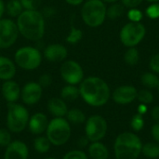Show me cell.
<instances>
[{"label": "cell", "instance_id": "cell-47", "mask_svg": "<svg viewBox=\"0 0 159 159\" xmlns=\"http://www.w3.org/2000/svg\"><path fill=\"white\" fill-rule=\"evenodd\" d=\"M145 1H147V2H149V3H159V0H145Z\"/></svg>", "mask_w": 159, "mask_h": 159}, {"label": "cell", "instance_id": "cell-31", "mask_svg": "<svg viewBox=\"0 0 159 159\" xmlns=\"http://www.w3.org/2000/svg\"><path fill=\"white\" fill-rule=\"evenodd\" d=\"M83 37V32L75 27H72L69 34L66 37V42L69 44H76L78 43Z\"/></svg>", "mask_w": 159, "mask_h": 159}, {"label": "cell", "instance_id": "cell-49", "mask_svg": "<svg viewBox=\"0 0 159 159\" xmlns=\"http://www.w3.org/2000/svg\"><path fill=\"white\" fill-rule=\"evenodd\" d=\"M157 90H158V93H159V84H158V87H157Z\"/></svg>", "mask_w": 159, "mask_h": 159}, {"label": "cell", "instance_id": "cell-18", "mask_svg": "<svg viewBox=\"0 0 159 159\" xmlns=\"http://www.w3.org/2000/svg\"><path fill=\"white\" fill-rule=\"evenodd\" d=\"M16 63L7 57L0 56V80H11L16 75Z\"/></svg>", "mask_w": 159, "mask_h": 159}, {"label": "cell", "instance_id": "cell-39", "mask_svg": "<svg viewBox=\"0 0 159 159\" xmlns=\"http://www.w3.org/2000/svg\"><path fill=\"white\" fill-rule=\"evenodd\" d=\"M143 0H121L122 5L125 7L128 8H134V7H138Z\"/></svg>", "mask_w": 159, "mask_h": 159}, {"label": "cell", "instance_id": "cell-19", "mask_svg": "<svg viewBox=\"0 0 159 159\" xmlns=\"http://www.w3.org/2000/svg\"><path fill=\"white\" fill-rule=\"evenodd\" d=\"M48 110L49 114L52 115L54 117H65L68 112V107L66 102L63 101L61 98L54 97L48 101Z\"/></svg>", "mask_w": 159, "mask_h": 159}, {"label": "cell", "instance_id": "cell-8", "mask_svg": "<svg viewBox=\"0 0 159 159\" xmlns=\"http://www.w3.org/2000/svg\"><path fill=\"white\" fill-rule=\"evenodd\" d=\"M146 28L142 22L129 21L126 23L119 32V39L127 48L137 47L145 37Z\"/></svg>", "mask_w": 159, "mask_h": 159}, {"label": "cell", "instance_id": "cell-45", "mask_svg": "<svg viewBox=\"0 0 159 159\" xmlns=\"http://www.w3.org/2000/svg\"><path fill=\"white\" fill-rule=\"evenodd\" d=\"M6 12V4L3 0H0V19H2L4 13Z\"/></svg>", "mask_w": 159, "mask_h": 159}, {"label": "cell", "instance_id": "cell-2", "mask_svg": "<svg viewBox=\"0 0 159 159\" xmlns=\"http://www.w3.org/2000/svg\"><path fill=\"white\" fill-rule=\"evenodd\" d=\"M16 23L19 33L30 41H38L45 34V18L38 10H23Z\"/></svg>", "mask_w": 159, "mask_h": 159}, {"label": "cell", "instance_id": "cell-48", "mask_svg": "<svg viewBox=\"0 0 159 159\" xmlns=\"http://www.w3.org/2000/svg\"><path fill=\"white\" fill-rule=\"evenodd\" d=\"M44 159H57V158H55V157H46V158H44Z\"/></svg>", "mask_w": 159, "mask_h": 159}, {"label": "cell", "instance_id": "cell-37", "mask_svg": "<svg viewBox=\"0 0 159 159\" xmlns=\"http://www.w3.org/2000/svg\"><path fill=\"white\" fill-rule=\"evenodd\" d=\"M149 68H150L151 72H153L157 75L159 74V52L153 55L152 58L150 59Z\"/></svg>", "mask_w": 159, "mask_h": 159}, {"label": "cell", "instance_id": "cell-17", "mask_svg": "<svg viewBox=\"0 0 159 159\" xmlns=\"http://www.w3.org/2000/svg\"><path fill=\"white\" fill-rule=\"evenodd\" d=\"M20 91L21 89L19 84L12 79L4 81L1 88L2 96L7 103L17 102V101L20 98Z\"/></svg>", "mask_w": 159, "mask_h": 159}, {"label": "cell", "instance_id": "cell-36", "mask_svg": "<svg viewBox=\"0 0 159 159\" xmlns=\"http://www.w3.org/2000/svg\"><path fill=\"white\" fill-rule=\"evenodd\" d=\"M24 10H38L41 0H20Z\"/></svg>", "mask_w": 159, "mask_h": 159}, {"label": "cell", "instance_id": "cell-13", "mask_svg": "<svg viewBox=\"0 0 159 159\" xmlns=\"http://www.w3.org/2000/svg\"><path fill=\"white\" fill-rule=\"evenodd\" d=\"M137 94L138 90L134 86L123 85L116 88L111 94V97L116 103L120 105H127L137 100Z\"/></svg>", "mask_w": 159, "mask_h": 159}, {"label": "cell", "instance_id": "cell-28", "mask_svg": "<svg viewBox=\"0 0 159 159\" xmlns=\"http://www.w3.org/2000/svg\"><path fill=\"white\" fill-rule=\"evenodd\" d=\"M139 60H140V52L136 48V47L129 48L124 54V61L128 65L130 66L136 65L139 62Z\"/></svg>", "mask_w": 159, "mask_h": 159}, {"label": "cell", "instance_id": "cell-26", "mask_svg": "<svg viewBox=\"0 0 159 159\" xmlns=\"http://www.w3.org/2000/svg\"><path fill=\"white\" fill-rule=\"evenodd\" d=\"M23 10L20 0H8L6 4V12L11 18H18Z\"/></svg>", "mask_w": 159, "mask_h": 159}, {"label": "cell", "instance_id": "cell-40", "mask_svg": "<svg viewBox=\"0 0 159 159\" xmlns=\"http://www.w3.org/2000/svg\"><path fill=\"white\" fill-rule=\"evenodd\" d=\"M151 136L154 142L159 143V122H156L151 128Z\"/></svg>", "mask_w": 159, "mask_h": 159}, {"label": "cell", "instance_id": "cell-23", "mask_svg": "<svg viewBox=\"0 0 159 159\" xmlns=\"http://www.w3.org/2000/svg\"><path fill=\"white\" fill-rule=\"evenodd\" d=\"M34 149L36 153L38 154H46L49 151L50 147H51V143L49 142V140L48 139L47 136H43V135H38L36 136V138L34 140Z\"/></svg>", "mask_w": 159, "mask_h": 159}, {"label": "cell", "instance_id": "cell-38", "mask_svg": "<svg viewBox=\"0 0 159 159\" xmlns=\"http://www.w3.org/2000/svg\"><path fill=\"white\" fill-rule=\"evenodd\" d=\"M52 81H53L52 76L49 74H43L38 79V84L43 89H46V88H48L52 84Z\"/></svg>", "mask_w": 159, "mask_h": 159}, {"label": "cell", "instance_id": "cell-11", "mask_svg": "<svg viewBox=\"0 0 159 159\" xmlns=\"http://www.w3.org/2000/svg\"><path fill=\"white\" fill-rule=\"evenodd\" d=\"M19 30L17 23L10 19H0V48L12 47L18 39Z\"/></svg>", "mask_w": 159, "mask_h": 159}, {"label": "cell", "instance_id": "cell-41", "mask_svg": "<svg viewBox=\"0 0 159 159\" xmlns=\"http://www.w3.org/2000/svg\"><path fill=\"white\" fill-rule=\"evenodd\" d=\"M150 116L151 119L155 122H159V105L154 106L150 111Z\"/></svg>", "mask_w": 159, "mask_h": 159}, {"label": "cell", "instance_id": "cell-1", "mask_svg": "<svg viewBox=\"0 0 159 159\" xmlns=\"http://www.w3.org/2000/svg\"><path fill=\"white\" fill-rule=\"evenodd\" d=\"M80 97L92 107L105 105L111 98V90L108 84L101 77L89 76L79 84Z\"/></svg>", "mask_w": 159, "mask_h": 159}, {"label": "cell", "instance_id": "cell-20", "mask_svg": "<svg viewBox=\"0 0 159 159\" xmlns=\"http://www.w3.org/2000/svg\"><path fill=\"white\" fill-rule=\"evenodd\" d=\"M88 155L91 159H108L109 150L101 141L91 142L88 146Z\"/></svg>", "mask_w": 159, "mask_h": 159}, {"label": "cell", "instance_id": "cell-44", "mask_svg": "<svg viewBox=\"0 0 159 159\" xmlns=\"http://www.w3.org/2000/svg\"><path fill=\"white\" fill-rule=\"evenodd\" d=\"M64 1L72 6H79L82 3H84V0H64Z\"/></svg>", "mask_w": 159, "mask_h": 159}, {"label": "cell", "instance_id": "cell-10", "mask_svg": "<svg viewBox=\"0 0 159 159\" xmlns=\"http://www.w3.org/2000/svg\"><path fill=\"white\" fill-rule=\"evenodd\" d=\"M62 80L68 85H79L84 79V70L82 66L75 61H65L60 69Z\"/></svg>", "mask_w": 159, "mask_h": 159}, {"label": "cell", "instance_id": "cell-46", "mask_svg": "<svg viewBox=\"0 0 159 159\" xmlns=\"http://www.w3.org/2000/svg\"><path fill=\"white\" fill-rule=\"evenodd\" d=\"M103 3H105V4H114V3H117L119 0H102Z\"/></svg>", "mask_w": 159, "mask_h": 159}, {"label": "cell", "instance_id": "cell-25", "mask_svg": "<svg viewBox=\"0 0 159 159\" xmlns=\"http://www.w3.org/2000/svg\"><path fill=\"white\" fill-rule=\"evenodd\" d=\"M142 154L148 159H157L159 157V143L149 142L143 144Z\"/></svg>", "mask_w": 159, "mask_h": 159}, {"label": "cell", "instance_id": "cell-5", "mask_svg": "<svg viewBox=\"0 0 159 159\" xmlns=\"http://www.w3.org/2000/svg\"><path fill=\"white\" fill-rule=\"evenodd\" d=\"M71 124L65 117H53L48 125L46 136L54 146L64 145L71 137Z\"/></svg>", "mask_w": 159, "mask_h": 159}, {"label": "cell", "instance_id": "cell-43", "mask_svg": "<svg viewBox=\"0 0 159 159\" xmlns=\"http://www.w3.org/2000/svg\"><path fill=\"white\" fill-rule=\"evenodd\" d=\"M147 105L146 104H143V103H140V105L138 106V110H137V113L143 116L147 113Z\"/></svg>", "mask_w": 159, "mask_h": 159}, {"label": "cell", "instance_id": "cell-34", "mask_svg": "<svg viewBox=\"0 0 159 159\" xmlns=\"http://www.w3.org/2000/svg\"><path fill=\"white\" fill-rule=\"evenodd\" d=\"M143 17V12L140 9H138L137 7L129 8V10L128 11V18H129V21H132V22H141Z\"/></svg>", "mask_w": 159, "mask_h": 159}, {"label": "cell", "instance_id": "cell-16", "mask_svg": "<svg viewBox=\"0 0 159 159\" xmlns=\"http://www.w3.org/2000/svg\"><path fill=\"white\" fill-rule=\"evenodd\" d=\"M48 122L49 121L47 116L41 112H38L30 116L27 128L32 134L36 136L42 135L44 132H46Z\"/></svg>", "mask_w": 159, "mask_h": 159}, {"label": "cell", "instance_id": "cell-4", "mask_svg": "<svg viewBox=\"0 0 159 159\" xmlns=\"http://www.w3.org/2000/svg\"><path fill=\"white\" fill-rule=\"evenodd\" d=\"M106 4L102 0H87L81 8V17L86 25L96 28L106 20Z\"/></svg>", "mask_w": 159, "mask_h": 159}, {"label": "cell", "instance_id": "cell-29", "mask_svg": "<svg viewBox=\"0 0 159 159\" xmlns=\"http://www.w3.org/2000/svg\"><path fill=\"white\" fill-rule=\"evenodd\" d=\"M137 100L140 102V103L148 105L154 102V94L150 89H141L140 91H138Z\"/></svg>", "mask_w": 159, "mask_h": 159}, {"label": "cell", "instance_id": "cell-3", "mask_svg": "<svg viewBox=\"0 0 159 159\" xmlns=\"http://www.w3.org/2000/svg\"><path fill=\"white\" fill-rule=\"evenodd\" d=\"M143 142L133 132L120 133L114 143V154L116 159H138L142 154Z\"/></svg>", "mask_w": 159, "mask_h": 159}, {"label": "cell", "instance_id": "cell-21", "mask_svg": "<svg viewBox=\"0 0 159 159\" xmlns=\"http://www.w3.org/2000/svg\"><path fill=\"white\" fill-rule=\"evenodd\" d=\"M65 118L70 124H73V125H81L85 123L87 120L85 113L78 108L68 109Z\"/></svg>", "mask_w": 159, "mask_h": 159}, {"label": "cell", "instance_id": "cell-30", "mask_svg": "<svg viewBox=\"0 0 159 159\" xmlns=\"http://www.w3.org/2000/svg\"><path fill=\"white\" fill-rule=\"evenodd\" d=\"M130 127L131 129L135 131V132H139L141 131L143 127H144V118L143 116L140 115V114H135L131 120H130Z\"/></svg>", "mask_w": 159, "mask_h": 159}, {"label": "cell", "instance_id": "cell-27", "mask_svg": "<svg viewBox=\"0 0 159 159\" xmlns=\"http://www.w3.org/2000/svg\"><path fill=\"white\" fill-rule=\"evenodd\" d=\"M125 7L122 3H114L111 4L106 9V18L110 20H116L120 18L125 12Z\"/></svg>", "mask_w": 159, "mask_h": 159}, {"label": "cell", "instance_id": "cell-15", "mask_svg": "<svg viewBox=\"0 0 159 159\" xmlns=\"http://www.w3.org/2000/svg\"><path fill=\"white\" fill-rule=\"evenodd\" d=\"M44 56L50 62H61L67 58L68 49L61 44H50L44 49Z\"/></svg>", "mask_w": 159, "mask_h": 159}, {"label": "cell", "instance_id": "cell-24", "mask_svg": "<svg viewBox=\"0 0 159 159\" xmlns=\"http://www.w3.org/2000/svg\"><path fill=\"white\" fill-rule=\"evenodd\" d=\"M141 82L143 86L145 87V89H157L159 84V77L157 74L153 72H146L142 75Z\"/></svg>", "mask_w": 159, "mask_h": 159}, {"label": "cell", "instance_id": "cell-14", "mask_svg": "<svg viewBox=\"0 0 159 159\" xmlns=\"http://www.w3.org/2000/svg\"><path fill=\"white\" fill-rule=\"evenodd\" d=\"M5 149L4 159H28L29 157L27 144L19 140L12 141Z\"/></svg>", "mask_w": 159, "mask_h": 159}, {"label": "cell", "instance_id": "cell-6", "mask_svg": "<svg viewBox=\"0 0 159 159\" xmlns=\"http://www.w3.org/2000/svg\"><path fill=\"white\" fill-rule=\"evenodd\" d=\"M30 115L25 106L13 102L7 104V129L12 133H20L28 126Z\"/></svg>", "mask_w": 159, "mask_h": 159}, {"label": "cell", "instance_id": "cell-7", "mask_svg": "<svg viewBox=\"0 0 159 159\" xmlns=\"http://www.w3.org/2000/svg\"><path fill=\"white\" fill-rule=\"evenodd\" d=\"M16 65L26 71L37 69L42 62L41 52L34 47L25 46L17 49L14 55Z\"/></svg>", "mask_w": 159, "mask_h": 159}, {"label": "cell", "instance_id": "cell-42", "mask_svg": "<svg viewBox=\"0 0 159 159\" xmlns=\"http://www.w3.org/2000/svg\"><path fill=\"white\" fill-rule=\"evenodd\" d=\"M90 143L89 140L86 137V136H83V137H80L77 141V144L80 148H84V147H87L89 146Z\"/></svg>", "mask_w": 159, "mask_h": 159}, {"label": "cell", "instance_id": "cell-35", "mask_svg": "<svg viewBox=\"0 0 159 159\" xmlns=\"http://www.w3.org/2000/svg\"><path fill=\"white\" fill-rule=\"evenodd\" d=\"M145 14L148 18L152 20H157L159 18V3H152L145 10Z\"/></svg>", "mask_w": 159, "mask_h": 159}, {"label": "cell", "instance_id": "cell-9", "mask_svg": "<svg viewBox=\"0 0 159 159\" xmlns=\"http://www.w3.org/2000/svg\"><path fill=\"white\" fill-rule=\"evenodd\" d=\"M108 130V124L104 117L100 115H93L85 122V136L89 142L102 141Z\"/></svg>", "mask_w": 159, "mask_h": 159}, {"label": "cell", "instance_id": "cell-33", "mask_svg": "<svg viewBox=\"0 0 159 159\" xmlns=\"http://www.w3.org/2000/svg\"><path fill=\"white\" fill-rule=\"evenodd\" d=\"M11 142L10 131L7 129H0V147L6 148Z\"/></svg>", "mask_w": 159, "mask_h": 159}, {"label": "cell", "instance_id": "cell-22", "mask_svg": "<svg viewBox=\"0 0 159 159\" xmlns=\"http://www.w3.org/2000/svg\"><path fill=\"white\" fill-rule=\"evenodd\" d=\"M80 97L79 88L75 85H66L61 90V98L63 101L73 102Z\"/></svg>", "mask_w": 159, "mask_h": 159}, {"label": "cell", "instance_id": "cell-32", "mask_svg": "<svg viewBox=\"0 0 159 159\" xmlns=\"http://www.w3.org/2000/svg\"><path fill=\"white\" fill-rule=\"evenodd\" d=\"M61 159H89V156L84 151L75 149L67 152Z\"/></svg>", "mask_w": 159, "mask_h": 159}, {"label": "cell", "instance_id": "cell-12", "mask_svg": "<svg viewBox=\"0 0 159 159\" xmlns=\"http://www.w3.org/2000/svg\"><path fill=\"white\" fill-rule=\"evenodd\" d=\"M43 88L38 84V82L31 81L22 87L20 91V99L26 105H34L41 100Z\"/></svg>", "mask_w": 159, "mask_h": 159}]
</instances>
